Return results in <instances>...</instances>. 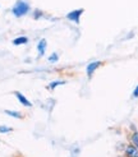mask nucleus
Returning <instances> with one entry per match:
<instances>
[{"label": "nucleus", "instance_id": "nucleus-1", "mask_svg": "<svg viewBox=\"0 0 138 157\" xmlns=\"http://www.w3.org/2000/svg\"><path fill=\"white\" fill-rule=\"evenodd\" d=\"M28 12H29V4L26 0H18V2L14 4V6L12 8V13L15 17H23V15L27 14Z\"/></svg>", "mask_w": 138, "mask_h": 157}, {"label": "nucleus", "instance_id": "nucleus-2", "mask_svg": "<svg viewBox=\"0 0 138 157\" xmlns=\"http://www.w3.org/2000/svg\"><path fill=\"white\" fill-rule=\"evenodd\" d=\"M84 13V9H75V10H72V12H69L67 14V18L69 21H72L73 23H75V25H79V21H81V15Z\"/></svg>", "mask_w": 138, "mask_h": 157}, {"label": "nucleus", "instance_id": "nucleus-3", "mask_svg": "<svg viewBox=\"0 0 138 157\" xmlns=\"http://www.w3.org/2000/svg\"><path fill=\"white\" fill-rule=\"evenodd\" d=\"M124 156L125 157H137L138 156V148L133 146L132 143H129L124 147Z\"/></svg>", "mask_w": 138, "mask_h": 157}, {"label": "nucleus", "instance_id": "nucleus-4", "mask_svg": "<svg viewBox=\"0 0 138 157\" xmlns=\"http://www.w3.org/2000/svg\"><path fill=\"white\" fill-rule=\"evenodd\" d=\"M14 96L17 97V100L19 101V102H21L23 106H26V107H32V104L29 102V101L27 100V97H26L25 95H23L22 92H19V91H15V92H14Z\"/></svg>", "mask_w": 138, "mask_h": 157}, {"label": "nucleus", "instance_id": "nucleus-5", "mask_svg": "<svg viewBox=\"0 0 138 157\" xmlns=\"http://www.w3.org/2000/svg\"><path fill=\"white\" fill-rule=\"evenodd\" d=\"M101 65H102V63H101V61H92V63H90V64L87 65V69H86L87 75L91 78L92 75H94L95 70H96L98 67H101Z\"/></svg>", "mask_w": 138, "mask_h": 157}, {"label": "nucleus", "instance_id": "nucleus-6", "mask_svg": "<svg viewBox=\"0 0 138 157\" xmlns=\"http://www.w3.org/2000/svg\"><path fill=\"white\" fill-rule=\"evenodd\" d=\"M46 46H48V42H46L45 38H41L40 41L37 44V51H38V56H42L45 54V50H46Z\"/></svg>", "mask_w": 138, "mask_h": 157}, {"label": "nucleus", "instance_id": "nucleus-7", "mask_svg": "<svg viewBox=\"0 0 138 157\" xmlns=\"http://www.w3.org/2000/svg\"><path fill=\"white\" fill-rule=\"evenodd\" d=\"M27 42H28V38L25 37V36H19V37H17V38H14V40H13V45H15V46H18V45H25V44H27Z\"/></svg>", "mask_w": 138, "mask_h": 157}, {"label": "nucleus", "instance_id": "nucleus-8", "mask_svg": "<svg viewBox=\"0 0 138 157\" xmlns=\"http://www.w3.org/2000/svg\"><path fill=\"white\" fill-rule=\"evenodd\" d=\"M129 139H130V143H132L133 146H136V147L138 148V130L130 133Z\"/></svg>", "mask_w": 138, "mask_h": 157}, {"label": "nucleus", "instance_id": "nucleus-9", "mask_svg": "<svg viewBox=\"0 0 138 157\" xmlns=\"http://www.w3.org/2000/svg\"><path fill=\"white\" fill-rule=\"evenodd\" d=\"M5 114L12 117H15V119H22L23 117V115L19 111H13V110H5Z\"/></svg>", "mask_w": 138, "mask_h": 157}, {"label": "nucleus", "instance_id": "nucleus-10", "mask_svg": "<svg viewBox=\"0 0 138 157\" xmlns=\"http://www.w3.org/2000/svg\"><path fill=\"white\" fill-rule=\"evenodd\" d=\"M67 82L65 81H54V82H51L49 86H48V88L49 90H54V88H56L58 86H61V84H65Z\"/></svg>", "mask_w": 138, "mask_h": 157}, {"label": "nucleus", "instance_id": "nucleus-11", "mask_svg": "<svg viewBox=\"0 0 138 157\" xmlns=\"http://www.w3.org/2000/svg\"><path fill=\"white\" fill-rule=\"evenodd\" d=\"M58 59H59V56H58V54H56V52H52L50 56H49V61H50V63H56Z\"/></svg>", "mask_w": 138, "mask_h": 157}, {"label": "nucleus", "instance_id": "nucleus-12", "mask_svg": "<svg viewBox=\"0 0 138 157\" xmlns=\"http://www.w3.org/2000/svg\"><path fill=\"white\" fill-rule=\"evenodd\" d=\"M13 129L9 128V127H6V125H0V133H9Z\"/></svg>", "mask_w": 138, "mask_h": 157}, {"label": "nucleus", "instance_id": "nucleus-13", "mask_svg": "<svg viewBox=\"0 0 138 157\" xmlns=\"http://www.w3.org/2000/svg\"><path fill=\"white\" fill-rule=\"evenodd\" d=\"M133 98H138V84L136 86V88H134V91H133Z\"/></svg>", "mask_w": 138, "mask_h": 157}, {"label": "nucleus", "instance_id": "nucleus-14", "mask_svg": "<svg viewBox=\"0 0 138 157\" xmlns=\"http://www.w3.org/2000/svg\"><path fill=\"white\" fill-rule=\"evenodd\" d=\"M130 128H132V130H133V132L138 130V129H137V127H136V125H134V124H130Z\"/></svg>", "mask_w": 138, "mask_h": 157}, {"label": "nucleus", "instance_id": "nucleus-15", "mask_svg": "<svg viewBox=\"0 0 138 157\" xmlns=\"http://www.w3.org/2000/svg\"><path fill=\"white\" fill-rule=\"evenodd\" d=\"M137 157H138V156H137Z\"/></svg>", "mask_w": 138, "mask_h": 157}]
</instances>
